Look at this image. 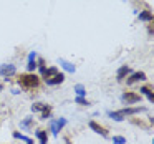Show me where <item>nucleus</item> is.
Instances as JSON below:
<instances>
[{"instance_id":"7","label":"nucleus","mask_w":154,"mask_h":144,"mask_svg":"<svg viewBox=\"0 0 154 144\" xmlns=\"http://www.w3.org/2000/svg\"><path fill=\"white\" fill-rule=\"evenodd\" d=\"M63 81H65V75H63V73H57L53 78L47 80V84H50V86H55V84H61Z\"/></svg>"},{"instance_id":"23","label":"nucleus","mask_w":154,"mask_h":144,"mask_svg":"<svg viewBox=\"0 0 154 144\" xmlns=\"http://www.w3.org/2000/svg\"><path fill=\"white\" fill-rule=\"evenodd\" d=\"M51 133H53V136H58V127L55 123H51Z\"/></svg>"},{"instance_id":"10","label":"nucleus","mask_w":154,"mask_h":144,"mask_svg":"<svg viewBox=\"0 0 154 144\" xmlns=\"http://www.w3.org/2000/svg\"><path fill=\"white\" fill-rule=\"evenodd\" d=\"M57 73H58V68H57V66H51V68H48V70H45V71H43V78H45V81L50 80V78H53Z\"/></svg>"},{"instance_id":"21","label":"nucleus","mask_w":154,"mask_h":144,"mask_svg":"<svg viewBox=\"0 0 154 144\" xmlns=\"http://www.w3.org/2000/svg\"><path fill=\"white\" fill-rule=\"evenodd\" d=\"M35 68H37V63H35V60H30V61H28V65H27V70L30 71V73H33Z\"/></svg>"},{"instance_id":"24","label":"nucleus","mask_w":154,"mask_h":144,"mask_svg":"<svg viewBox=\"0 0 154 144\" xmlns=\"http://www.w3.org/2000/svg\"><path fill=\"white\" fill-rule=\"evenodd\" d=\"M47 118H50V109H47V111L42 113V119H47Z\"/></svg>"},{"instance_id":"17","label":"nucleus","mask_w":154,"mask_h":144,"mask_svg":"<svg viewBox=\"0 0 154 144\" xmlns=\"http://www.w3.org/2000/svg\"><path fill=\"white\" fill-rule=\"evenodd\" d=\"M108 116H109V118H113L114 121H123V119H124V118L121 116V114L118 113V111H109V113H108Z\"/></svg>"},{"instance_id":"22","label":"nucleus","mask_w":154,"mask_h":144,"mask_svg":"<svg viewBox=\"0 0 154 144\" xmlns=\"http://www.w3.org/2000/svg\"><path fill=\"white\" fill-rule=\"evenodd\" d=\"M75 101H76L78 104H83V106H88V104H90L86 100H85V98H80V96H76V100H75Z\"/></svg>"},{"instance_id":"11","label":"nucleus","mask_w":154,"mask_h":144,"mask_svg":"<svg viewBox=\"0 0 154 144\" xmlns=\"http://www.w3.org/2000/svg\"><path fill=\"white\" fill-rule=\"evenodd\" d=\"M47 109H51L48 104H43V103H37V104H33L32 106V111L33 113H38V111H47Z\"/></svg>"},{"instance_id":"25","label":"nucleus","mask_w":154,"mask_h":144,"mask_svg":"<svg viewBox=\"0 0 154 144\" xmlns=\"http://www.w3.org/2000/svg\"><path fill=\"white\" fill-rule=\"evenodd\" d=\"M35 57H37V53H35V51H32V53L28 55V61H30V60H35Z\"/></svg>"},{"instance_id":"27","label":"nucleus","mask_w":154,"mask_h":144,"mask_svg":"<svg viewBox=\"0 0 154 144\" xmlns=\"http://www.w3.org/2000/svg\"><path fill=\"white\" fill-rule=\"evenodd\" d=\"M0 90H2V86H0Z\"/></svg>"},{"instance_id":"16","label":"nucleus","mask_w":154,"mask_h":144,"mask_svg":"<svg viewBox=\"0 0 154 144\" xmlns=\"http://www.w3.org/2000/svg\"><path fill=\"white\" fill-rule=\"evenodd\" d=\"M75 91H76V94H78L80 98H83L85 94H86V90H85L83 84H76V86H75Z\"/></svg>"},{"instance_id":"12","label":"nucleus","mask_w":154,"mask_h":144,"mask_svg":"<svg viewBox=\"0 0 154 144\" xmlns=\"http://www.w3.org/2000/svg\"><path fill=\"white\" fill-rule=\"evenodd\" d=\"M139 20H143V22H152V14H151L149 10L141 12V14H139Z\"/></svg>"},{"instance_id":"3","label":"nucleus","mask_w":154,"mask_h":144,"mask_svg":"<svg viewBox=\"0 0 154 144\" xmlns=\"http://www.w3.org/2000/svg\"><path fill=\"white\" fill-rule=\"evenodd\" d=\"M15 73H17V68H15V65H2V66H0V75H2L4 78L14 76Z\"/></svg>"},{"instance_id":"8","label":"nucleus","mask_w":154,"mask_h":144,"mask_svg":"<svg viewBox=\"0 0 154 144\" xmlns=\"http://www.w3.org/2000/svg\"><path fill=\"white\" fill-rule=\"evenodd\" d=\"M129 73H131V68L124 65V66H121L119 70H118V73H116V80H123V78H126Z\"/></svg>"},{"instance_id":"15","label":"nucleus","mask_w":154,"mask_h":144,"mask_svg":"<svg viewBox=\"0 0 154 144\" xmlns=\"http://www.w3.org/2000/svg\"><path fill=\"white\" fill-rule=\"evenodd\" d=\"M14 137H17V139H20V141H25L27 144H33V141H32L30 137H27V136H23V134H20L18 131H15V133H14Z\"/></svg>"},{"instance_id":"4","label":"nucleus","mask_w":154,"mask_h":144,"mask_svg":"<svg viewBox=\"0 0 154 144\" xmlns=\"http://www.w3.org/2000/svg\"><path fill=\"white\" fill-rule=\"evenodd\" d=\"M144 80H146V73H143V71H136V73H133L129 78H128L126 83L133 84V83H136V81H144Z\"/></svg>"},{"instance_id":"14","label":"nucleus","mask_w":154,"mask_h":144,"mask_svg":"<svg viewBox=\"0 0 154 144\" xmlns=\"http://www.w3.org/2000/svg\"><path fill=\"white\" fill-rule=\"evenodd\" d=\"M37 137L40 139V144H47V141H48L47 131H37Z\"/></svg>"},{"instance_id":"2","label":"nucleus","mask_w":154,"mask_h":144,"mask_svg":"<svg viewBox=\"0 0 154 144\" xmlns=\"http://www.w3.org/2000/svg\"><path fill=\"white\" fill-rule=\"evenodd\" d=\"M121 100H123L126 104H134V103H139L141 101V94L133 93V91H126V93H123Z\"/></svg>"},{"instance_id":"6","label":"nucleus","mask_w":154,"mask_h":144,"mask_svg":"<svg viewBox=\"0 0 154 144\" xmlns=\"http://www.w3.org/2000/svg\"><path fill=\"white\" fill-rule=\"evenodd\" d=\"M141 111H144V108H124V109L118 111V113L124 118V116H131V114H137V113H141Z\"/></svg>"},{"instance_id":"20","label":"nucleus","mask_w":154,"mask_h":144,"mask_svg":"<svg viewBox=\"0 0 154 144\" xmlns=\"http://www.w3.org/2000/svg\"><path fill=\"white\" fill-rule=\"evenodd\" d=\"M32 123H33V118H27L25 121H22V123H20V126L22 127H30Z\"/></svg>"},{"instance_id":"5","label":"nucleus","mask_w":154,"mask_h":144,"mask_svg":"<svg viewBox=\"0 0 154 144\" xmlns=\"http://www.w3.org/2000/svg\"><path fill=\"white\" fill-rule=\"evenodd\" d=\"M90 127L94 131V133H98V134H101L103 137H108V131L104 129L103 126H100L98 123H94V121H90Z\"/></svg>"},{"instance_id":"13","label":"nucleus","mask_w":154,"mask_h":144,"mask_svg":"<svg viewBox=\"0 0 154 144\" xmlns=\"http://www.w3.org/2000/svg\"><path fill=\"white\" fill-rule=\"evenodd\" d=\"M141 93H143V94H146V96H147V100H149L151 101V103H154V94H152V91H151L149 90V88H147V86H143V88H141Z\"/></svg>"},{"instance_id":"18","label":"nucleus","mask_w":154,"mask_h":144,"mask_svg":"<svg viewBox=\"0 0 154 144\" xmlns=\"http://www.w3.org/2000/svg\"><path fill=\"white\" fill-rule=\"evenodd\" d=\"M113 144H126V137H123V136H113Z\"/></svg>"},{"instance_id":"26","label":"nucleus","mask_w":154,"mask_h":144,"mask_svg":"<svg viewBox=\"0 0 154 144\" xmlns=\"http://www.w3.org/2000/svg\"><path fill=\"white\" fill-rule=\"evenodd\" d=\"M38 66H40V71H42V75H43V71L47 70V68H45V65H43V61H40V65H38Z\"/></svg>"},{"instance_id":"1","label":"nucleus","mask_w":154,"mask_h":144,"mask_svg":"<svg viewBox=\"0 0 154 144\" xmlns=\"http://www.w3.org/2000/svg\"><path fill=\"white\" fill-rule=\"evenodd\" d=\"M18 84L25 90H33L40 84V78L37 76L35 73H25L18 76Z\"/></svg>"},{"instance_id":"19","label":"nucleus","mask_w":154,"mask_h":144,"mask_svg":"<svg viewBox=\"0 0 154 144\" xmlns=\"http://www.w3.org/2000/svg\"><path fill=\"white\" fill-rule=\"evenodd\" d=\"M55 124H57L58 131H61V129H63V126L66 124V119H65V118H60L58 121H55Z\"/></svg>"},{"instance_id":"9","label":"nucleus","mask_w":154,"mask_h":144,"mask_svg":"<svg viewBox=\"0 0 154 144\" xmlns=\"http://www.w3.org/2000/svg\"><path fill=\"white\" fill-rule=\"evenodd\" d=\"M58 63H60L61 66H63L65 70L68 71V73H75V71H76L75 65H73V63H70V61H66V60H63V58H60V61H58Z\"/></svg>"}]
</instances>
